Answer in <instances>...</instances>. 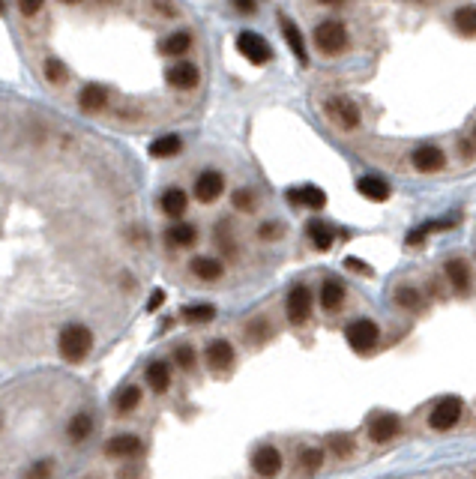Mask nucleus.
<instances>
[{
    "label": "nucleus",
    "mask_w": 476,
    "mask_h": 479,
    "mask_svg": "<svg viewBox=\"0 0 476 479\" xmlns=\"http://www.w3.org/2000/svg\"><path fill=\"white\" fill-rule=\"evenodd\" d=\"M90 344H93L90 330L81 327V324H72V327H66L60 332V354L69 362H81L84 357L90 354Z\"/></svg>",
    "instance_id": "nucleus-1"
},
{
    "label": "nucleus",
    "mask_w": 476,
    "mask_h": 479,
    "mask_svg": "<svg viewBox=\"0 0 476 479\" xmlns=\"http://www.w3.org/2000/svg\"><path fill=\"white\" fill-rule=\"evenodd\" d=\"M314 46L321 48L324 54H339L348 48V31H344V24L336 21V19H327L314 27Z\"/></svg>",
    "instance_id": "nucleus-2"
},
{
    "label": "nucleus",
    "mask_w": 476,
    "mask_h": 479,
    "mask_svg": "<svg viewBox=\"0 0 476 479\" xmlns=\"http://www.w3.org/2000/svg\"><path fill=\"white\" fill-rule=\"evenodd\" d=\"M344 336H348V344L354 347L356 354H369L374 344H378L381 339V330L374 321H369V317H359V321H354L348 330H344Z\"/></svg>",
    "instance_id": "nucleus-3"
},
{
    "label": "nucleus",
    "mask_w": 476,
    "mask_h": 479,
    "mask_svg": "<svg viewBox=\"0 0 476 479\" xmlns=\"http://www.w3.org/2000/svg\"><path fill=\"white\" fill-rule=\"evenodd\" d=\"M237 48H240V54L246 57L249 63H255V66H261V63H270V60H273L270 42H267L261 33H255V31H243V33L237 36Z\"/></svg>",
    "instance_id": "nucleus-4"
},
{
    "label": "nucleus",
    "mask_w": 476,
    "mask_h": 479,
    "mask_svg": "<svg viewBox=\"0 0 476 479\" xmlns=\"http://www.w3.org/2000/svg\"><path fill=\"white\" fill-rule=\"evenodd\" d=\"M461 411H465V404H461V399L455 396H446L440 399L435 408H431V416H428V426L435 428V431H446V428H453L458 419H461Z\"/></svg>",
    "instance_id": "nucleus-5"
},
{
    "label": "nucleus",
    "mask_w": 476,
    "mask_h": 479,
    "mask_svg": "<svg viewBox=\"0 0 476 479\" xmlns=\"http://www.w3.org/2000/svg\"><path fill=\"white\" fill-rule=\"evenodd\" d=\"M324 111H327V117L333 120L336 126H342V129H356V126H359V108L351 102L348 96H333V99H327Z\"/></svg>",
    "instance_id": "nucleus-6"
},
{
    "label": "nucleus",
    "mask_w": 476,
    "mask_h": 479,
    "mask_svg": "<svg viewBox=\"0 0 476 479\" xmlns=\"http://www.w3.org/2000/svg\"><path fill=\"white\" fill-rule=\"evenodd\" d=\"M312 315V291L306 285H297L291 288V294H287V321L291 324H306Z\"/></svg>",
    "instance_id": "nucleus-7"
},
{
    "label": "nucleus",
    "mask_w": 476,
    "mask_h": 479,
    "mask_svg": "<svg viewBox=\"0 0 476 479\" xmlns=\"http://www.w3.org/2000/svg\"><path fill=\"white\" fill-rule=\"evenodd\" d=\"M398 431H401V423H398L396 414H374V416L369 419V438H371L374 443L393 441Z\"/></svg>",
    "instance_id": "nucleus-8"
},
{
    "label": "nucleus",
    "mask_w": 476,
    "mask_h": 479,
    "mask_svg": "<svg viewBox=\"0 0 476 479\" xmlns=\"http://www.w3.org/2000/svg\"><path fill=\"white\" fill-rule=\"evenodd\" d=\"M252 468H255L258 476H264V479L279 476V470H282V453H279L276 446H261L252 456Z\"/></svg>",
    "instance_id": "nucleus-9"
},
{
    "label": "nucleus",
    "mask_w": 476,
    "mask_h": 479,
    "mask_svg": "<svg viewBox=\"0 0 476 479\" xmlns=\"http://www.w3.org/2000/svg\"><path fill=\"white\" fill-rule=\"evenodd\" d=\"M413 168L416 171H423V174H428V171H440L443 168V162H446V156H443V150L438 147V144H423V147H416L413 150Z\"/></svg>",
    "instance_id": "nucleus-10"
},
{
    "label": "nucleus",
    "mask_w": 476,
    "mask_h": 479,
    "mask_svg": "<svg viewBox=\"0 0 476 479\" xmlns=\"http://www.w3.org/2000/svg\"><path fill=\"white\" fill-rule=\"evenodd\" d=\"M165 78H168L171 87H177V90H192V87H198V81H201V72L192 63H174V66H168Z\"/></svg>",
    "instance_id": "nucleus-11"
},
{
    "label": "nucleus",
    "mask_w": 476,
    "mask_h": 479,
    "mask_svg": "<svg viewBox=\"0 0 476 479\" xmlns=\"http://www.w3.org/2000/svg\"><path fill=\"white\" fill-rule=\"evenodd\" d=\"M225 192V177L219 171H204L201 177L195 180V195L198 201H216Z\"/></svg>",
    "instance_id": "nucleus-12"
},
{
    "label": "nucleus",
    "mask_w": 476,
    "mask_h": 479,
    "mask_svg": "<svg viewBox=\"0 0 476 479\" xmlns=\"http://www.w3.org/2000/svg\"><path fill=\"white\" fill-rule=\"evenodd\" d=\"M231 362H234V347H231V342L216 339V342L207 344V366H210L213 372L231 369Z\"/></svg>",
    "instance_id": "nucleus-13"
},
{
    "label": "nucleus",
    "mask_w": 476,
    "mask_h": 479,
    "mask_svg": "<svg viewBox=\"0 0 476 479\" xmlns=\"http://www.w3.org/2000/svg\"><path fill=\"white\" fill-rule=\"evenodd\" d=\"M141 453V441L135 434H117V438H111L105 443V456H114V458H135Z\"/></svg>",
    "instance_id": "nucleus-14"
},
{
    "label": "nucleus",
    "mask_w": 476,
    "mask_h": 479,
    "mask_svg": "<svg viewBox=\"0 0 476 479\" xmlns=\"http://www.w3.org/2000/svg\"><path fill=\"white\" fill-rule=\"evenodd\" d=\"M287 201L297 207H309V210H321L327 204V195L317 186H302V189H291L287 192Z\"/></svg>",
    "instance_id": "nucleus-15"
},
{
    "label": "nucleus",
    "mask_w": 476,
    "mask_h": 479,
    "mask_svg": "<svg viewBox=\"0 0 476 479\" xmlns=\"http://www.w3.org/2000/svg\"><path fill=\"white\" fill-rule=\"evenodd\" d=\"M306 234H309V240L314 243V249H321V252H327L329 246H333V240H336V231L329 228L324 219H312V222L306 225Z\"/></svg>",
    "instance_id": "nucleus-16"
},
{
    "label": "nucleus",
    "mask_w": 476,
    "mask_h": 479,
    "mask_svg": "<svg viewBox=\"0 0 476 479\" xmlns=\"http://www.w3.org/2000/svg\"><path fill=\"white\" fill-rule=\"evenodd\" d=\"M446 279H450V285L455 288V291L465 294L467 288H470V267H467L461 258L446 260Z\"/></svg>",
    "instance_id": "nucleus-17"
},
{
    "label": "nucleus",
    "mask_w": 476,
    "mask_h": 479,
    "mask_svg": "<svg viewBox=\"0 0 476 479\" xmlns=\"http://www.w3.org/2000/svg\"><path fill=\"white\" fill-rule=\"evenodd\" d=\"M282 33H285V39H287V46H291V51H294V57L297 60L306 66L309 63V54H306V42H302V33L297 31V24L291 21V19H282Z\"/></svg>",
    "instance_id": "nucleus-18"
},
{
    "label": "nucleus",
    "mask_w": 476,
    "mask_h": 479,
    "mask_svg": "<svg viewBox=\"0 0 476 479\" xmlns=\"http://www.w3.org/2000/svg\"><path fill=\"white\" fill-rule=\"evenodd\" d=\"M356 192L363 198H369V201H386L389 198V186L381 177H359L356 180Z\"/></svg>",
    "instance_id": "nucleus-19"
},
{
    "label": "nucleus",
    "mask_w": 476,
    "mask_h": 479,
    "mask_svg": "<svg viewBox=\"0 0 476 479\" xmlns=\"http://www.w3.org/2000/svg\"><path fill=\"white\" fill-rule=\"evenodd\" d=\"M186 192L183 189H168V192L162 195V201H159V207H162L165 216H171V219H180V216L186 213Z\"/></svg>",
    "instance_id": "nucleus-20"
},
{
    "label": "nucleus",
    "mask_w": 476,
    "mask_h": 479,
    "mask_svg": "<svg viewBox=\"0 0 476 479\" xmlns=\"http://www.w3.org/2000/svg\"><path fill=\"white\" fill-rule=\"evenodd\" d=\"M105 102H108V90H105L102 84H88L81 90V108L84 111H90V114L93 111H102Z\"/></svg>",
    "instance_id": "nucleus-21"
},
{
    "label": "nucleus",
    "mask_w": 476,
    "mask_h": 479,
    "mask_svg": "<svg viewBox=\"0 0 476 479\" xmlns=\"http://www.w3.org/2000/svg\"><path fill=\"white\" fill-rule=\"evenodd\" d=\"M342 302H344V285L336 282V279H327L324 288H321V306L327 312H336Z\"/></svg>",
    "instance_id": "nucleus-22"
},
{
    "label": "nucleus",
    "mask_w": 476,
    "mask_h": 479,
    "mask_svg": "<svg viewBox=\"0 0 476 479\" xmlns=\"http://www.w3.org/2000/svg\"><path fill=\"white\" fill-rule=\"evenodd\" d=\"M180 147H183V141L177 135H162L150 144V156L153 159H168V156H177Z\"/></svg>",
    "instance_id": "nucleus-23"
},
{
    "label": "nucleus",
    "mask_w": 476,
    "mask_h": 479,
    "mask_svg": "<svg viewBox=\"0 0 476 479\" xmlns=\"http://www.w3.org/2000/svg\"><path fill=\"white\" fill-rule=\"evenodd\" d=\"M453 24L461 36H476V6H461L455 9Z\"/></svg>",
    "instance_id": "nucleus-24"
},
{
    "label": "nucleus",
    "mask_w": 476,
    "mask_h": 479,
    "mask_svg": "<svg viewBox=\"0 0 476 479\" xmlns=\"http://www.w3.org/2000/svg\"><path fill=\"white\" fill-rule=\"evenodd\" d=\"M192 273L198 275V279H204V282H216L222 275V264L216 258H195L192 260Z\"/></svg>",
    "instance_id": "nucleus-25"
},
{
    "label": "nucleus",
    "mask_w": 476,
    "mask_h": 479,
    "mask_svg": "<svg viewBox=\"0 0 476 479\" xmlns=\"http://www.w3.org/2000/svg\"><path fill=\"white\" fill-rule=\"evenodd\" d=\"M147 384H150L153 389H159V393H165L168 384H171L168 362H150V366H147Z\"/></svg>",
    "instance_id": "nucleus-26"
},
{
    "label": "nucleus",
    "mask_w": 476,
    "mask_h": 479,
    "mask_svg": "<svg viewBox=\"0 0 476 479\" xmlns=\"http://www.w3.org/2000/svg\"><path fill=\"white\" fill-rule=\"evenodd\" d=\"M396 306H401V309H420L423 306V297H420V291L416 288H411V285H398L396 288Z\"/></svg>",
    "instance_id": "nucleus-27"
},
{
    "label": "nucleus",
    "mask_w": 476,
    "mask_h": 479,
    "mask_svg": "<svg viewBox=\"0 0 476 479\" xmlns=\"http://www.w3.org/2000/svg\"><path fill=\"white\" fill-rule=\"evenodd\" d=\"M138 401H141V389L138 386H123L117 393V399H114V404H117L120 414H132L138 408Z\"/></svg>",
    "instance_id": "nucleus-28"
},
{
    "label": "nucleus",
    "mask_w": 476,
    "mask_h": 479,
    "mask_svg": "<svg viewBox=\"0 0 476 479\" xmlns=\"http://www.w3.org/2000/svg\"><path fill=\"white\" fill-rule=\"evenodd\" d=\"M93 431V419L88 414H78V416H72V423H69V441H75L81 443L88 434Z\"/></svg>",
    "instance_id": "nucleus-29"
},
{
    "label": "nucleus",
    "mask_w": 476,
    "mask_h": 479,
    "mask_svg": "<svg viewBox=\"0 0 476 479\" xmlns=\"http://www.w3.org/2000/svg\"><path fill=\"white\" fill-rule=\"evenodd\" d=\"M321 464H324V453H321V449L312 446V449H302V453H300V470L302 473H314Z\"/></svg>",
    "instance_id": "nucleus-30"
},
{
    "label": "nucleus",
    "mask_w": 476,
    "mask_h": 479,
    "mask_svg": "<svg viewBox=\"0 0 476 479\" xmlns=\"http://www.w3.org/2000/svg\"><path fill=\"white\" fill-rule=\"evenodd\" d=\"M189 46H192V39H189V33H171L165 42H162V51L165 54H183V51H189Z\"/></svg>",
    "instance_id": "nucleus-31"
},
{
    "label": "nucleus",
    "mask_w": 476,
    "mask_h": 479,
    "mask_svg": "<svg viewBox=\"0 0 476 479\" xmlns=\"http://www.w3.org/2000/svg\"><path fill=\"white\" fill-rule=\"evenodd\" d=\"M171 246H192L195 243V228L192 225H174L168 231Z\"/></svg>",
    "instance_id": "nucleus-32"
},
{
    "label": "nucleus",
    "mask_w": 476,
    "mask_h": 479,
    "mask_svg": "<svg viewBox=\"0 0 476 479\" xmlns=\"http://www.w3.org/2000/svg\"><path fill=\"white\" fill-rule=\"evenodd\" d=\"M327 446L333 449L336 456H342V458H348V456H354V441L348 438V434H333V438L327 441Z\"/></svg>",
    "instance_id": "nucleus-33"
},
{
    "label": "nucleus",
    "mask_w": 476,
    "mask_h": 479,
    "mask_svg": "<svg viewBox=\"0 0 476 479\" xmlns=\"http://www.w3.org/2000/svg\"><path fill=\"white\" fill-rule=\"evenodd\" d=\"M213 315H216L213 306H189V309L183 312V317L189 324H207V321H213Z\"/></svg>",
    "instance_id": "nucleus-34"
},
{
    "label": "nucleus",
    "mask_w": 476,
    "mask_h": 479,
    "mask_svg": "<svg viewBox=\"0 0 476 479\" xmlns=\"http://www.w3.org/2000/svg\"><path fill=\"white\" fill-rule=\"evenodd\" d=\"M46 75H48V81H63L66 78V66L57 60V57H51V60H46Z\"/></svg>",
    "instance_id": "nucleus-35"
},
{
    "label": "nucleus",
    "mask_w": 476,
    "mask_h": 479,
    "mask_svg": "<svg viewBox=\"0 0 476 479\" xmlns=\"http://www.w3.org/2000/svg\"><path fill=\"white\" fill-rule=\"evenodd\" d=\"M234 207L237 210H255V192L252 189H240V192H234Z\"/></svg>",
    "instance_id": "nucleus-36"
},
{
    "label": "nucleus",
    "mask_w": 476,
    "mask_h": 479,
    "mask_svg": "<svg viewBox=\"0 0 476 479\" xmlns=\"http://www.w3.org/2000/svg\"><path fill=\"white\" fill-rule=\"evenodd\" d=\"M246 332H249V339H252V342H264V339L270 336V324L264 321V317H258L255 324H249Z\"/></svg>",
    "instance_id": "nucleus-37"
},
{
    "label": "nucleus",
    "mask_w": 476,
    "mask_h": 479,
    "mask_svg": "<svg viewBox=\"0 0 476 479\" xmlns=\"http://www.w3.org/2000/svg\"><path fill=\"white\" fill-rule=\"evenodd\" d=\"M174 359L180 362L183 369H192V366H195V354H192V347H177V351H174Z\"/></svg>",
    "instance_id": "nucleus-38"
},
{
    "label": "nucleus",
    "mask_w": 476,
    "mask_h": 479,
    "mask_svg": "<svg viewBox=\"0 0 476 479\" xmlns=\"http://www.w3.org/2000/svg\"><path fill=\"white\" fill-rule=\"evenodd\" d=\"M48 473H51V464L48 461H39V464H33V468H31L27 479H48Z\"/></svg>",
    "instance_id": "nucleus-39"
},
{
    "label": "nucleus",
    "mask_w": 476,
    "mask_h": 479,
    "mask_svg": "<svg viewBox=\"0 0 476 479\" xmlns=\"http://www.w3.org/2000/svg\"><path fill=\"white\" fill-rule=\"evenodd\" d=\"M344 264H348V270H354V273H363V275H369V273H371V270L363 264V260H359V258H348Z\"/></svg>",
    "instance_id": "nucleus-40"
},
{
    "label": "nucleus",
    "mask_w": 476,
    "mask_h": 479,
    "mask_svg": "<svg viewBox=\"0 0 476 479\" xmlns=\"http://www.w3.org/2000/svg\"><path fill=\"white\" fill-rule=\"evenodd\" d=\"M18 9L24 12V16H36V12L42 9V0H27V4H21Z\"/></svg>",
    "instance_id": "nucleus-41"
},
{
    "label": "nucleus",
    "mask_w": 476,
    "mask_h": 479,
    "mask_svg": "<svg viewBox=\"0 0 476 479\" xmlns=\"http://www.w3.org/2000/svg\"><path fill=\"white\" fill-rule=\"evenodd\" d=\"M162 302H165V294H162V291H156V294L150 297V302H147V312H156L159 306H162Z\"/></svg>",
    "instance_id": "nucleus-42"
},
{
    "label": "nucleus",
    "mask_w": 476,
    "mask_h": 479,
    "mask_svg": "<svg viewBox=\"0 0 476 479\" xmlns=\"http://www.w3.org/2000/svg\"><path fill=\"white\" fill-rule=\"evenodd\" d=\"M276 234H282V228H279V225H264V228H261V237H264V240L276 237Z\"/></svg>",
    "instance_id": "nucleus-43"
},
{
    "label": "nucleus",
    "mask_w": 476,
    "mask_h": 479,
    "mask_svg": "<svg viewBox=\"0 0 476 479\" xmlns=\"http://www.w3.org/2000/svg\"><path fill=\"white\" fill-rule=\"evenodd\" d=\"M461 153L470 159V156H473V141H461Z\"/></svg>",
    "instance_id": "nucleus-44"
},
{
    "label": "nucleus",
    "mask_w": 476,
    "mask_h": 479,
    "mask_svg": "<svg viewBox=\"0 0 476 479\" xmlns=\"http://www.w3.org/2000/svg\"><path fill=\"white\" fill-rule=\"evenodd\" d=\"M240 12H255V4H237Z\"/></svg>",
    "instance_id": "nucleus-45"
},
{
    "label": "nucleus",
    "mask_w": 476,
    "mask_h": 479,
    "mask_svg": "<svg viewBox=\"0 0 476 479\" xmlns=\"http://www.w3.org/2000/svg\"><path fill=\"white\" fill-rule=\"evenodd\" d=\"M473 138H476V129H473Z\"/></svg>",
    "instance_id": "nucleus-46"
},
{
    "label": "nucleus",
    "mask_w": 476,
    "mask_h": 479,
    "mask_svg": "<svg viewBox=\"0 0 476 479\" xmlns=\"http://www.w3.org/2000/svg\"><path fill=\"white\" fill-rule=\"evenodd\" d=\"M0 423H4V416H0Z\"/></svg>",
    "instance_id": "nucleus-47"
}]
</instances>
